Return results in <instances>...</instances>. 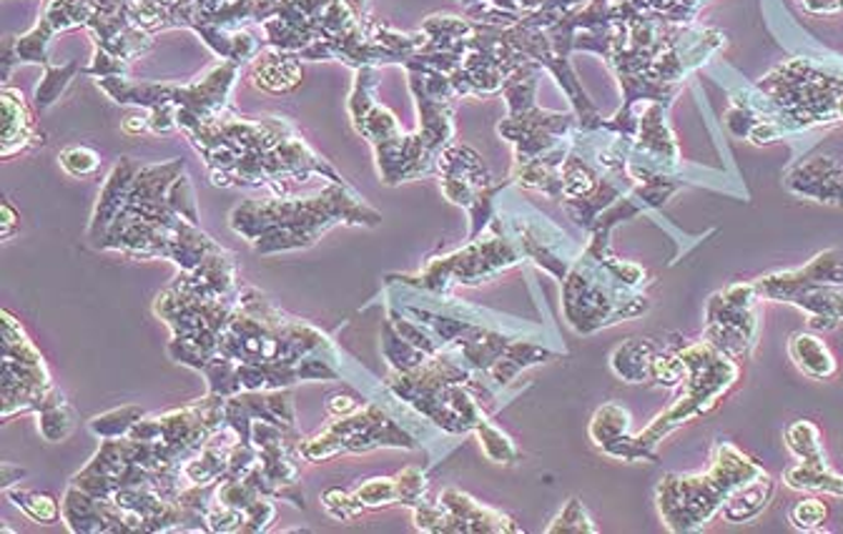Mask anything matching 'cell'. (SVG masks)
Returning <instances> with one entry per match:
<instances>
[{
  "label": "cell",
  "mask_w": 843,
  "mask_h": 534,
  "mask_svg": "<svg viewBox=\"0 0 843 534\" xmlns=\"http://www.w3.org/2000/svg\"><path fill=\"white\" fill-rule=\"evenodd\" d=\"M555 356L558 354L545 349V346L527 344V342H510L508 349H504V354L495 361V367L487 371V375H490L495 384H510L522 369L533 367V364H539V361L555 359Z\"/></svg>",
  "instance_id": "11"
},
{
  "label": "cell",
  "mask_w": 843,
  "mask_h": 534,
  "mask_svg": "<svg viewBox=\"0 0 843 534\" xmlns=\"http://www.w3.org/2000/svg\"><path fill=\"white\" fill-rule=\"evenodd\" d=\"M763 467L731 442H719L708 472L665 474L655 487L657 512L676 534L698 532L721 514L726 499L748 482L761 477Z\"/></svg>",
  "instance_id": "1"
},
{
  "label": "cell",
  "mask_w": 843,
  "mask_h": 534,
  "mask_svg": "<svg viewBox=\"0 0 843 534\" xmlns=\"http://www.w3.org/2000/svg\"><path fill=\"white\" fill-rule=\"evenodd\" d=\"M141 410L139 406H123V410H114L104 414V417H96L91 419V431H94L96 437H104V439H121L131 431L133 424H136L141 419Z\"/></svg>",
  "instance_id": "18"
},
{
  "label": "cell",
  "mask_w": 843,
  "mask_h": 534,
  "mask_svg": "<svg viewBox=\"0 0 843 534\" xmlns=\"http://www.w3.org/2000/svg\"><path fill=\"white\" fill-rule=\"evenodd\" d=\"M590 439L603 454L620 462H655L640 447L638 437L630 435V412L618 402L603 404L590 419Z\"/></svg>",
  "instance_id": "6"
},
{
  "label": "cell",
  "mask_w": 843,
  "mask_h": 534,
  "mask_svg": "<svg viewBox=\"0 0 843 534\" xmlns=\"http://www.w3.org/2000/svg\"><path fill=\"white\" fill-rule=\"evenodd\" d=\"M475 435L479 439V449H483V454L490 462L512 464L520 460V449L515 447V442H512L502 429H497L490 419L479 422L475 427Z\"/></svg>",
  "instance_id": "16"
},
{
  "label": "cell",
  "mask_w": 843,
  "mask_h": 534,
  "mask_svg": "<svg viewBox=\"0 0 843 534\" xmlns=\"http://www.w3.org/2000/svg\"><path fill=\"white\" fill-rule=\"evenodd\" d=\"M129 121L131 123H126V129H129V131H139V129H146V118H129Z\"/></svg>",
  "instance_id": "31"
},
{
  "label": "cell",
  "mask_w": 843,
  "mask_h": 534,
  "mask_svg": "<svg viewBox=\"0 0 843 534\" xmlns=\"http://www.w3.org/2000/svg\"><path fill=\"white\" fill-rule=\"evenodd\" d=\"M440 505H444L452 514H458L467 524V532H520L508 514L483 507L460 489H444L440 495Z\"/></svg>",
  "instance_id": "7"
},
{
  "label": "cell",
  "mask_w": 843,
  "mask_h": 534,
  "mask_svg": "<svg viewBox=\"0 0 843 534\" xmlns=\"http://www.w3.org/2000/svg\"><path fill=\"white\" fill-rule=\"evenodd\" d=\"M756 301V284H733L713 294L705 309V342L731 359H746L758 342Z\"/></svg>",
  "instance_id": "4"
},
{
  "label": "cell",
  "mask_w": 843,
  "mask_h": 534,
  "mask_svg": "<svg viewBox=\"0 0 843 534\" xmlns=\"http://www.w3.org/2000/svg\"><path fill=\"white\" fill-rule=\"evenodd\" d=\"M786 447L800 462L806 464H826V454L821 447V431L808 419H798L786 427Z\"/></svg>",
  "instance_id": "13"
},
{
  "label": "cell",
  "mask_w": 843,
  "mask_h": 534,
  "mask_svg": "<svg viewBox=\"0 0 843 534\" xmlns=\"http://www.w3.org/2000/svg\"><path fill=\"white\" fill-rule=\"evenodd\" d=\"M274 514H276L274 505L269 502V499L259 497L257 502L247 510V524H244V532H261V530H266L269 522L274 520Z\"/></svg>",
  "instance_id": "28"
},
{
  "label": "cell",
  "mask_w": 843,
  "mask_h": 534,
  "mask_svg": "<svg viewBox=\"0 0 843 534\" xmlns=\"http://www.w3.org/2000/svg\"><path fill=\"white\" fill-rule=\"evenodd\" d=\"M382 336H384V342H382V344H384V356H387V361H390L392 367L397 369V371H412V369L422 367V364H425V361L429 359V356H427L425 352L417 349L415 344H409L407 339H404V336L397 332V329H394V324H392L390 319L384 321V332H382Z\"/></svg>",
  "instance_id": "14"
},
{
  "label": "cell",
  "mask_w": 843,
  "mask_h": 534,
  "mask_svg": "<svg viewBox=\"0 0 843 534\" xmlns=\"http://www.w3.org/2000/svg\"><path fill=\"white\" fill-rule=\"evenodd\" d=\"M73 427H75L73 410L66 402L40 410L38 429H40V435L48 439V442H61V439L71 435Z\"/></svg>",
  "instance_id": "20"
},
{
  "label": "cell",
  "mask_w": 843,
  "mask_h": 534,
  "mask_svg": "<svg viewBox=\"0 0 843 534\" xmlns=\"http://www.w3.org/2000/svg\"><path fill=\"white\" fill-rule=\"evenodd\" d=\"M783 482H786L791 489L826 491V495L843 497V474L831 472L829 464L798 462L783 472Z\"/></svg>",
  "instance_id": "12"
},
{
  "label": "cell",
  "mask_w": 843,
  "mask_h": 534,
  "mask_svg": "<svg viewBox=\"0 0 843 534\" xmlns=\"http://www.w3.org/2000/svg\"><path fill=\"white\" fill-rule=\"evenodd\" d=\"M354 497L359 499L361 505L372 507V510H377V507H390V505H400L397 499V479H390V477H375V479H367L365 485H359L357 489H354Z\"/></svg>",
  "instance_id": "21"
},
{
  "label": "cell",
  "mask_w": 843,
  "mask_h": 534,
  "mask_svg": "<svg viewBox=\"0 0 843 534\" xmlns=\"http://www.w3.org/2000/svg\"><path fill=\"white\" fill-rule=\"evenodd\" d=\"M550 534H595L597 527L593 524V517L587 514L585 505L580 499H570L568 505L562 507V512L555 517L550 527H547Z\"/></svg>",
  "instance_id": "19"
},
{
  "label": "cell",
  "mask_w": 843,
  "mask_h": 534,
  "mask_svg": "<svg viewBox=\"0 0 843 534\" xmlns=\"http://www.w3.org/2000/svg\"><path fill=\"white\" fill-rule=\"evenodd\" d=\"M791 524L800 532H819L823 530V524L829 522V505H823V499L808 497L800 499L794 507H791Z\"/></svg>",
  "instance_id": "23"
},
{
  "label": "cell",
  "mask_w": 843,
  "mask_h": 534,
  "mask_svg": "<svg viewBox=\"0 0 843 534\" xmlns=\"http://www.w3.org/2000/svg\"><path fill=\"white\" fill-rule=\"evenodd\" d=\"M3 211H5V228H3V236L8 239V236H11V228L15 226V214H13V209L8 206V203H3Z\"/></svg>",
  "instance_id": "30"
},
{
  "label": "cell",
  "mask_w": 843,
  "mask_h": 534,
  "mask_svg": "<svg viewBox=\"0 0 843 534\" xmlns=\"http://www.w3.org/2000/svg\"><path fill=\"white\" fill-rule=\"evenodd\" d=\"M61 164L66 171L73 176H88L98 168V154L86 146H73L69 151H63Z\"/></svg>",
  "instance_id": "27"
},
{
  "label": "cell",
  "mask_w": 843,
  "mask_h": 534,
  "mask_svg": "<svg viewBox=\"0 0 843 534\" xmlns=\"http://www.w3.org/2000/svg\"><path fill=\"white\" fill-rule=\"evenodd\" d=\"M775 491V482L769 477V474H761V477L748 482L740 489L733 491V495L726 499L723 505L721 517L731 524H746L753 522L758 514H763L765 507L771 505Z\"/></svg>",
  "instance_id": "9"
},
{
  "label": "cell",
  "mask_w": 843,
  "mask_h": 534,
  "mask_svg": "<svg viewBox=\"0 0 843 534\" xmlns=\"http://www.w3.org/2000/svg\"><path fill=\"white\" fill-rule=\"evenodd\" d=\"M794 307L804 309L808 317H826L833 321L843 319V292L836 286H816L794 299Z\"/></svg>",
  "instance_id": "15"
},
{
  "label": "cell",
  "mask_w": 843,
  "mask_h": 534,
  "mask_svg": "<svg viewBox=\"0 0 843 534\" xmlns=\"http://www.w3.org/2000/svg\"><path fill=\"white\" fill-rule=\"evenodd\" d=\"M595 261L597 271H585L580 266L565 278V317L578 334H595L603 327L640 317L651 307L645 296L632 294L630 286L615 278L601 259Z\"/></svg>",
  "instance_id": "3"
},
{
  "label": "cell",
  "mask_w": 843,
  "mask_h": 534,
  "mask_svg": "<svg viewBox=\"0 0 843 534\" xmlns=\"http://www.w3.org/2000/svg\"><path fill=\"white\" fill-rule=\"evenodd\" d=\"M657 352L661 349L653 344V339H628V342H622L610 356L615 377L628 381V384H643V381H651L653 384V364Z\"/></svg>",
  "instance_id": "8"
},
{
  "label": "cell",
  "mask_w": 843,
  "mask_h": 534,
  "mask_svg": "<svg viewBox=\"0 0 843 534\" xmlns=\"http://www.w3.org/2000/svg\"><path fill=\"white\" fill-rule=\"evenodd\" d=\"M322 502H324V510L332 514L334 520H340V522H349L357 514L365 512V505H361L359 499L354 497V491H352V495H347V491H342V489H336V487L324 491Z\"/></svg>",
  "instance_id": "25"
},
{
  "label": "cell",
  "mask_w": 843,
  "mask_h": 534,
  "mask_svg": "<svg viewBox=\"0 0 843 534\" xmlns=\"http://www.w3.org/2000/svg\"><path fill=\"white\" fill-rule=\"evenodd\" d=\"M788 352L791 359L796 361V367L804 371L806 377L831 379L836 375V359H833L829 346L811 332H796L791 336Z\"/></svg>",
  "instance_id": "10"
},
{
  "label": "cell",
  "mask_w": 843,
  "mask_h": 534,
  "mask_svg": "<svg viewBox=\"0 0 843 534\" xmlns=\"http://www.w3.org/2000/svg\"><path fill=\"white\" fill-rule=\"evenodd\" d=\"M75 71V66H69V68H48V75L46 81L40 83V86L36 88V100L40 108H48L54 100L58 98V93H61L66 88V83H69V75Z\"/></svg>",
  "instance_id": "26"
},
{
  "label": "cell",
  "mask_w": 843,
  "mask_h": 534,
  "mask_svg": "<svg viewBox=\"0 0 843 534\" xmlns=\"http://www.w3.org/2000/svg\"><path fill=\"white\" fill-rule=\"evenodd\" d=\"M756 284L758 299L786 301L794 304L800 296L816 286H841L843 284V251L833 249L819 253L811 264L798 271H786V274H769L761 276Z\"/></svg>",
  "instance_id": "5"
},
{
  "label": "cell",
  "mask_w": 843,
  "mask_h": 534,
  "mask_svg": "<svg viewBox=\"0 0 843 534\" xmlns=\"http://www.w3.org/2000/svg\"><path fill=\"white\" fill-rule=\"evenodd\" d=\"M678 354L682 364H686V381H682L686 392L663 414H657L640 435H636L640 447L651 456H655V447L661 444L670 431H676L690 419L703 417V414L711 412L713 406L728 394V389L736 384L740 375L738 361L731 359L728 354L719 352L708 342L680 346Z\"/></svg>",
  "instance_id": "2"
},
{
  "label": "cell",
  "mask_w": 843,
  "mask_h": 534,
  "mask_svg": "<svg viewBox=\"0 0 843 534\" xmlns=\"http://www.w3.org/2000/svg\"><path fill=\"white\" fill-rule=\"evenodd\" d=\"M5 495L13 499L15 507L36 520L40 524H54L61 517V505L56 502V497L46 495V491H33V489H5Z\"/></svg>",
  "instance_id": "17"
},
{
  "label": "cell",
  "mask_w": 843,
  "mask_h": 534,
  "mask_svg": "<svg viewBox=\"0 0 843 534\" xmlns=\"http://www.w3.org/2000/svg\"><path fill=\"white\" fill-rule=\"evenodd\" d=\"M257 79H261L259 86L269 91H292L299 83V71L292 61L282 58V61H266L264 66L259 63Z\"/></svg>",
  "instance_id": "22"
},
{
  "label": "cell",
  "mask_w": 843,
  "mask_h": 534,
  "mask_svg": "<svg viewBox=\"0 0 843 534\" xmlns=\"http://www.w3.org/2000/svg\"><path fill=\"white\" fill-rule=\"evenodd\" d=\"M394 479H397L400 505L412 507V510H415L417 505L425 502V495H427V487H429L425 472L417 470V467H407L404 472H400Z\"/></svg>",
  "instance_id": "24"
},
{
  "label": "cell",
  "mask_w": 843,
  "mask_h": 534,
  "mask_svg": "<svg viewBox=\"0 0 843 534\" xmlns=\"http://www.w3.org/2000/svg\"><path fill=\"white\" fill-rule=\"evenodd\" d=\"M329 412L336 414V417H349L359 410V400L354 394H336L329 400Z\"/></svg>",
  "instance_id": "29"
}]
</instances>
